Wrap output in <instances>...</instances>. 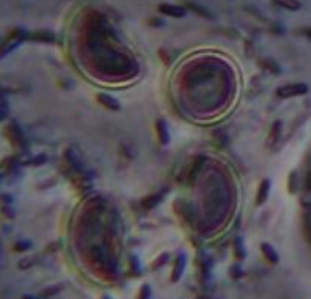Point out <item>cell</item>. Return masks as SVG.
<instances>
[{"instance_id":"cell-11","label":"cell","mask_w":311,"mask_h":299,"mask_svg":"<svg viewBox=\"0 0 311 299\" xmlns=\"http://www.w3.org/2000/svg\"><path fill=\"white\" fill-rule=\"evenodd\" d=\"M275 4L279 5L284 10H290V11H297L302 8V4L297 2V0H275Z\"/></svg>"},{"instance_id":"cell-17","label":"cell","mask_w":311,"mask_h":299,"mask_svg":"<svg viewBox=\"0 0 311 299\" xmlns=\"http://www.w3.org/2000/svg\"><path fill=\"white\" fill-rule=\"evenodd\" d=\"M305 188H306L308 191H311V170H309V173L306 175V179H305Z\"/></svg>"},{"instance_id":"cell-9","label":"cell","mask_w":311,"mask_h":299,"mask_svg":"<svg viewBox=\"0 0 311 299\" xmlns=\"http://www.w3.org/2000/svg\"><path fill=\"white\" fill-rule=\"evenodd\" d=\"M163 199H164V193H163V191H158V193H152V194H149L147 197H144L141 204H143V207H144L146 210H152V208H155Z\"/></svg>"},{"instance_id":"cell-14","label":"cell","mask_w":311,"mask_h":299,"mask_svg":"<svg viewBox=\"0 0 311 299\" xmlns=\"http://www.w3.org/2000/svg\"><path fill=\"white\" fill-rule=\"evenodd\" d=\"M229 275H231L232 279H240L244 275V272H243V269L238 264H234V266L229 267Z\"/></svg>"},{"instance_id":"cell-4","label":"cell","mask_w":311,"mask_h":299,"mask_svg":"<svg viewBox=\"0 0 311 299\" xmlns=\"http://www.w3.org/2000/svg\"><path fill=\"white\" fill-rule=\"evenodd\" d=\"M281 134H282V122L281 120H275L273 125L270 126V131H269V135L266 138V146L269 149L275 147L281 138Z\"/></svg>"},{"instance_id":"cell-13","label":"cell","mask_w":311,"mask_h":299,"mask_svg":"<svg viewBox=\"0 0 311 299\" xmlns=\"http://www.w3.org/2000/svg\"><path fill=\"white\" fill-rule=\"evenodd\" d=\"M234 254L238 260H244L246 258V247H244V243L241 238H237L234 241Z\"/></svg>"},{"instance_id":"cell-3","label":"cell","mask_w":311,"mask_h":299,"mask_svg":"<svg viewBox=\"0 0 311 299\" xmlns=\"http://www.w3.org/2000/svg\"><path fill=\"white\" fill-rule=\"evenodd\" d=\"M158 11L161 14L173 17V19H181V17H185V14H187V10L184 7L173 5V4H161L158 7Z\"/></svg>"},{"instance_id":"cell-5","label":"cell","mask_w":311,"mask_h":299,"mask_svg":"<svg viewBox=\"0 0 311 299\" xmlns=\"http://www.w3.org/2000/svg\"><path fill=\"white\" fill-rule=\"evenodd\" d=\"M155 129H157V137H158V141L163 144V146H167L170 143V128L167 125V122L164 119H158L157 123H155Z\"/></svg>"},{"instance_id":"cell-10","label":"cell","mask_w":311,"mask_h":299,"mask_svg":"<svg viewBox=\"0 0 311 299\" xmlns=\"http://www.w3.org/2000/svg\"><path fill=\"white\" fill-rule=\"evenodd\" d=\"M260 66L266 69L267 72H270L272 75H281V67L272 58H264L263 61H260Z\"/></svg>"},{"instance_id":"cell-12","label":"cell","mask_w":311,"mask_h":299,"mask_svg":"<svg viewBox=\"0 0 311 299\" xmlns=\"http://www.w3.org/2000/svg\"><path fill=\"white\" fill-rule=\"evenodd\" d=\"M187 5H188V7H190L194 13H197L200 17H205V19H210V20H213V19H214V16H213V14H211L206 8H203V7H200V5H197V4H194V2H188Z\"/></svg>"},{"instance_id":"cell-16","label":"cell","mask_w":311,"mask_h":299,"mask_svg":"<svg viewBox=\"0 0 311 299\" xmlns=\"http://www.w3.org/2000/svg\"><path fill=\"white\" fill-rule=\"evenodd\" d=\"M134 261H135L134 264L131 263V269H132V273H134V275H140V273H141V267H140V261H138V258H137L135 255H134Z\"/></svg>"},{"instance_id":"cell-2","label":"cell","mask_w":311,"mask_h":299,"mask_svg":"<svg viewBox=\"0 0 311 299\" xmlns=\"http://www.w3.org/2000/svg\"><path fill=\"white\" fill-rule=\"evenodd\" d=\"M185 267H187V255H185V252H181V254H178L176 258H175L170 279H172L173 282H178V281L182 278V275H184V272H185Z\"/></svg>"},{"instance_id":"cell-7","label":"cell","mask_w":311,"mask_h":299,"mask_svg":"<svg viewBox=\"0 0 311 299\" xmlns=\"http://www.w3.org/2000/svg\"><path fill=\"white\" fill-rule=\"evenodd\" d=\"M97 102L107 108V110H111V111H120L122 108V104L111 94H107V93H99L97 94Z\"/></svg>"},{"instance_id":"cell-6","label":"cell","mask_w":311,"mask_h":299,"mask_svg":"<svg viewBox=\"0 0 311 299\" xmlns=\"http://www.w3.org/2000/svg\"><path fill=\"white\" fill-rule=\"evenodd\" d=\"M270 188H272V182L270 179H263L258 185V190H256V196H255V204L258 207L264 205L269 199V194H270Z\"/></svg>"},{"instance_id":"cell-1","label":"cell","mask_w":311,"mask_h":299,"mask_svg":"<svg viewBox=\"0 0 311 299\" xmlns=\"http://www.w3.org/2000/svg\"><path fill=\"white\" fill-rule=\"evenodd\" d=\"M309 91L308 84L305 82H291V84H285L282 87H279L276 90V96L281 99H288V97H297V96H303Z\"/></svg>"},{"instance_id":"cell-15","label":"cell","mask_w":311,"mask_h":299,"mask_svg":"<svg viewBox=\"0 0 311 299\" xmlns=\"http://www.w3.org/2000/svg\"><path fill=\"white\" fill-rule=\"evenodd\" d=\"M150 296H152L150 287H149L147 284L141 285V288H140V293H138V297H137V299H150Z\"/></svg>"},{"instance_id":"cell-8","label":"cell","mask_w":311,"mask_h":299,"mask_svg":"<svg viewBox=\"0 0 311 299\" xmlns=\"http://www.w3.org/2000/svg\"><path fill=\"white\" fill-rule=\"evenodd\" d=\"M260 249H261V254L264 257V260L269 263V264H278L279 261V255H278V251L270 244V243H261L260 244Z\"/></svg>"},{"instance_id":"cell-18","label":"cell","mask_w":311,"mask_h":299,"mask_svg":"<svg viewBox=\"0 0 311 299\" xmlns=\"http://www.w3.org/2000/svg\"><path fill=\"white\" fill-rule=\"evenodd\" d=\"M23 299H40V297H35V296H31V294H26V296H23Z\"/></svg>"}]
</instances>
